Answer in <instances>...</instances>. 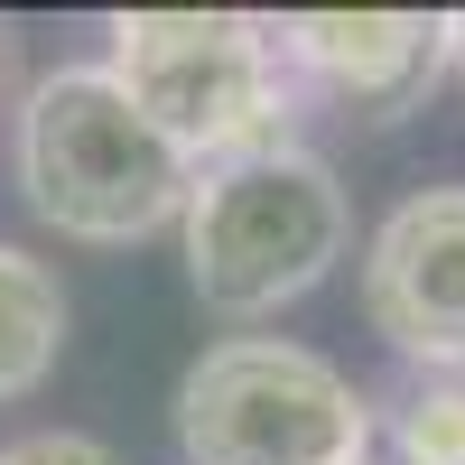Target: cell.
I'll return each instance as SVG.
<instances>
[{
    "instance_id": "5",
    "label": "cell",
    "mask_w": 465,
    "mask_h": 465,
    "mask_svg": "<svg viewBox=\"0 0 465 465\" xmlns=\"http://www.w3.org/2000/svg\"><path fill=\"white\" fill-rule=\"evenodd\" d=\"M363 317L410 372H465V177L419 186L372 223Z\"/></svg>"
},
{
    "instance_id": "4",
    "label": "cell",
    "mask_w": 465,
    "mask_h": 465,
    "mask_svg": "<svg viewBox=\"0 0 465 465\" xmlns=\"http://www.w3.org/2000/svg\"><path fill=\"white\" fill-rule=\"evenodd\" d=\"M372 447H381V401L317 344L223 335L177 381L186 465H363Z\"/></svg>"
},
{
    "instance_id": "2",
    "label": "cell",
    "mask_w": 465,
    "mask_h": 465,
    "mask_svg": "<svg viewBox=\"0 0 465 465\" xmlns=\"http://www.w3.org/2000/svg\"><path fill=\"white\" fill-rule=\"evenodd\" d=\"M186 242V289H196L214 317H280L298 307L326 270L354 252V196L317 149H252V159H223L196 177V196L177 214Z\"/></svg>"
},
{
    "instance_id": "9",
    "label": "cell",
    "mask_w": 465,
    "mask_h": 465,
    "mask_svg": "<svg viewBox=\"0 0 465 465\" xmlns=\"http://www.w3.org/2000/svg\"><path fill=\"white\" fill-rule=\"evenodd\" d=\"M0 465H122L103 438H84V429H37V438H10L0 447Z\"/></svg>"
},
{
    "instance_id": "6",
    "label": "cell",
    "mask_w": 465,
    "mask_h": 465,
    "mask_svg": "<svg viewBox=\"0 0 465 465\" xmlns=\"http://www.w3.org/2000/svg\"><path fill=\"white\" fill-rule=\"evenodd\" d=\"M270 47L298 94L354 122H401L447 84V10H289Z\"/></svg>"
},
{
    "instance_id": "7",
    "label": "cell",
    "mask_w": 465,
    "mask_h": 465,
    "mask_svg": "<svg viewBox=\"0 0 465 465\" xmlns=\"http://www.w3.org/2000/svg\"><path fill=\"white\" fill-rule=\"evenodd\" d=\"M65 354V280L0 242V401H28Z\"/></svg>"
},
{
    "instance_id": "11",
    "label": "cell",
    "mask_w": 465,
    "mask_h": 465,
    "mask_svg": "<svg viewBox=\"0 0 465 465\" xmlns=\"http://www.w3.org/2000/svg\"><path fill=\"white\" fill-rule=\"evenodd\" d=\"M363 465H391V456H381V447H372V456H363Z\"/></svg>"
},
{
    "instance_id": "3",
    "label": "cell",
    "mask_w": 465,
    "mask_h": 465,
    "mask_svg": "<svg viewBox=\"0 0 465 465\" xmlns=\"http://www.w3.org/2000/svg\"><path fill=\"white\" fill-rule=\"evenodd\" d=\"M103 37H112L103 47L112 84L168 131V149L196 177L289 140L298 84H289L280 47H270V19H242V10H122Z\"/></svg>"
},
{
    "instance_id": "10",
    "label": "cell",
    "mask_w": 465,
    "mask_h": 465,
    "mask_svg": "<svg viewBox=\"0 0 465 465\" xmlns=\"http://www.w3.org/2000/svg\"><path fill=\"white\" fill-rule=\"evenodd\" d=\"M447 74L465 84V10H447Z\"/></svg>"
},
{
    "instance_id": "1",
    "label": "cell",
    "mask_w": 465,
    "mask_h": 465,
    "mask_svg": "<svg viewBox=\"0 0 465 465\" xmlns=\"http://www.w3.org/2000/svg\"><path fill=\"white\" fill-rule=\"evenodd\" d=\"M10 177L28 214L56 242L122 252L168 232L196 196V168L168 149V131L112 84V65H47L10 122Z\"/></svg>"
},
{
    "instance_id": "8",
    "label": "cell",
    "mask_w": 465,
    "mask_h": 465,
    "mask_svg": "<svg viewBox=\"0 0 465 465\" xmlns=\"http://www.w3.org/2000/svg\"><path fill=\"white\" fill-rule=\"evenodd\" d=\"M381 456L391 465H465V372H410L381 401Z\"/></svg>"
}]
</instances>
